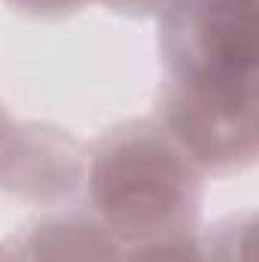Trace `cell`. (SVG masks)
Returning <instances> with one entry per match:
<instances>
[{"mask_svg": "<svg viewBox=\"0 0 259 262\" xmlns=\"http://www.w3.org/2000/svg\"><path fill=\"white\" fill-rule=\"evenodd\" d=\"M37 262H110V250L95 232L61 226L37 238Z\"/></svg>", "mask_w": 259, "mask_h": 262, "instance_id": "cell-2", "label": "cell"}, {"mask_svg": "<svg viewBox=\"0 0 259 262\" xmlns=\"http://www.w3.org/2000/svg\"><path fill=\"white\" fill-rule=\"evenodd\" d=\"M137 262H198V259L186 247H156V250H146Z\"/></svg>", "mask_w": 259, "mask_h": 262, "instance_id": "cell-3", "label": "cell"}, {"mask_svg": "<svg viewBox=\"0 0 259 262\" xmlns=\"http://www.w3.org/2000/svg\"><path fill=\"white\" fill-rule=\"evenodd\" d=\"M183 168L149 140L125 143L104 156L95 174L101 210L122 229H153L183 201Z\"/></svg>", "mask_w": 259, "mask_h": 262, "instance_id": "cell-1", "label": "cell"}]
</instances>
